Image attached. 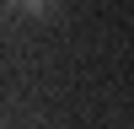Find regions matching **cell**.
Listing matches in <instances>:
<instances>
[{
  "label": "cell",
  "instance_id": "obj_1",
  "mask_svg": "<svg viewBox=\"0 0 134 129\" xmlns=\"http://www.w3.org/2000/svg\"><path fill=\"white\" fill-rule=\"evenodd\" d=\"M11 6H16L21 16H32V22H43V16H54V6H59V0H11Z\"/></svg>",
  "mask_w": 134,
  "mask_h": 129
}]
</instances>
